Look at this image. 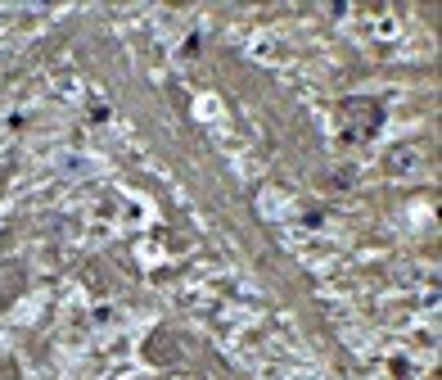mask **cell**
<instances>
[{
  "mask_svg": "<svg viewBox=\"0 0 442 380\" xmlns=\"http://www.w3.org/2000/svg\"><path fill=\"white\" fill-rule=\"evenodd\" d=\"M420 168H425V154H420V149H411V145H397L388 154V173L393 177H416Z\"/></svg>",
  "mask_w": 442,
  "mask_h": 380,
  "instance_id": "obj_1",
  "label": "cell"
},
{
  "mask_svg": "<svg viewBox=\"0 0 442 380\" xmlns=\"http://www.w3.org/2000/svg\"><path fill=\"white\" fill-rule=\"evenodd\" d=\"M54 163H59V173H68V177H86V173H95V159H91V154H59Z\"/></svg>",
  "mask_w": 442,
  "mask_h": 380,
  "instance_id": "obj_2",
  "label": "cell"
},
{
  "mask_svg": "<svg viewBox=\"0 0 442 380\" xmlns=\"http://www.w3.org/2000/svg\"><path fill=\"white\" fill-rule=\"evenodd\" d=\"M352 186H357V168H352V163H343L339 173L325 177V190H352Z\"/></svg>",
  "mask_w": 442,
  "mask_h": 380,
  "instance_id": "obj_3",
  "label": "cell"
},
{
  "mask_svg": "<svg viewBox=\"0 0 442 380\" xmlns=\"http://www.w3.org/2000/svg\"><path fill=\"white\" fill-rule=\"evenodd\" d=\"M59 95H63V100H82V82H77V78H59Z\"/></svg>",
  "mask_w": 442,
  "mask_h": 380,
  "instance_id": "obj_4",
  "label": "cell"
},
{
  "mask_svg": "<svg viewBox=\"0 0 442 380\" xmlns=\"http://www.w3.org/2000/svg\"><path fill=\"white\" fill-rule=\"evenodd\" d=\"M374 32H379V36H383V41H388V36H397V32H402V27H397V18H379V27H374Z\"/></svg>",
  "mask_w": 442,
  "mask_h": 380,
  "instance_id": "obj_5",
  "label": "cell"
},
{
  "mask_svg": "<svg viewBox=\"0 0 442 380\" xmlns=\"http://www.w3.org/2000/svg\"><path fill=\"white\" fill-rule=\"evenodd\" d=\"M95 326H113V308H95Z\"/></svg>",
  "mask_w": 442,
  "mask_h": 380,
  "instance_id": "obj_6",
  "label": "cell"
}]
</instances>
